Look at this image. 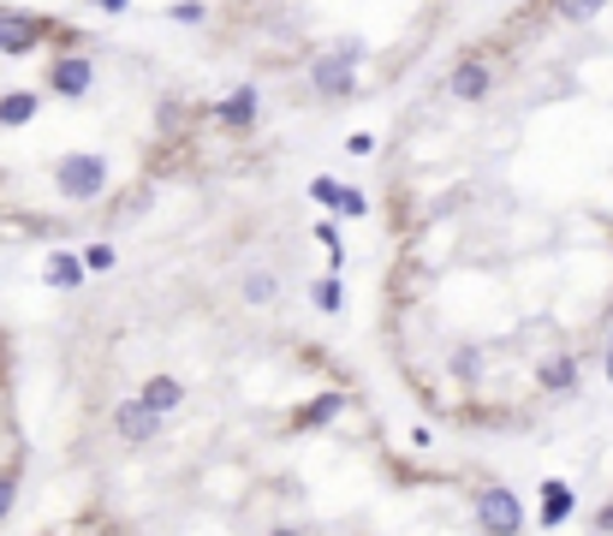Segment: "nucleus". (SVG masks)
Here are the masks:
<instances>
[{
  "instance_id": "1a4fd4ad",
  "label": "nucleus",
  "mask_w": 613,
  "mask_h": 536,
  "mask_svg": "<svg viewBox=\"0 0 613 536\" xmlns=\"http://www.w3.org/2000/svg\"><path fill=\"white\" fill-rule=\"evenodd\" d=\"M536 495H543V506H536V525H543V530H560L566 518L578 513V489L566 483V477H548V483L536 489Z\"/></svg>"
},
{
  "instance_id": "39448f33",
  "label": "nucleus",
  "mask_w": 613,
  "mask_h": 536,
  "mask_svg": "<svg viewBox=\"0 0 613 536\" xmlns=\"http://www.w3.org/2000/svg\"><path fill=\"white\" fill-rule=\"evenodd\" d=\"M471 513H477V530L483 536H524V501L501 483V477H489V483L471 489Z\"/></svg>"
},
{
  "instance_id": "f3484780",
  "label": "nucleus",
  "mask_w": 613,
  "mask_h": 536,
  "mask_svg": "<svg viewBox=\"0 0 613 536\" xmlns=\"http://www.w3.org/2000/svg\"><path fill=\"white\" fill-rule=\"evenodd\" d=\"M310 298H316V310L340 316V310H346V286H340V274H322V281L310 286Z\"/></svg>"
},
{
  "instance_id": "2eb2a0df",
  "label": "nucleus",
  "mask_w": 613,
  "mask_h": 536,
  "mask_svg": "<svg viewBox=\"0 0 613 536\" xmlns=\"http://www.w3.org/2000/svg\"><path fill=\"white\" fill-rule=\"evenodd\" d=\"M543 7L554 12V19H566V24H590V19L607 12V0H543Z\"/></svg>"
},
{
  "instance_id": "f03ea898",
  "label": "nucleus",
  "mask_w": 613,
  "mask_h": 536,
  "mask_svg": "<svg viewBox=\"0 0 613 536\" xmlns=\"http://www.w3.org/2000/svg\"><path fill=\"white\" fill-rule=\"evenodd\" d=\"M113 185V167L101 150H66L54 155V192H61V203H78V209H90V203L108 197Z\"/></svg>"
},
{
  "instance_id": "393cba45",
  "label": "nucleus",
  "mask_w": 613,
  "mask_h": 536,
  "mask_svg": "<svg viewBox=\"0 0 613 536\" xmlns=\"http://www.w3.org/2000/svg\"><path fill=\"white\" fill-rule=\"evenodd\" d=\"M346 150H352V155H370L375 138H370V132H352V143H346Z\"/></svg>"
},
{
  "instance_id": "6e6552de",
  "label": "nucleus",
  "mask_w": 613,
  "mask_h": 536,
  "mask_svg": "<svg viewBox=\"0 0 613 536\" xmlns=\"http://www.w3.org/2000/svg\"><path fill=\"white\" fill-rule=\"evenodd\" d=\"M209 120H215V125H227V132H251V125L262 120V96H256V84H239V90H232L227 101H215Z\"/></svg>"
},
{
  "instance_id": "bb28decb",
  "label": "nucleus",
  "mask_w": 613,
  "mask_h": 536,
  "mask_svg": "<svg viewBox=\"0 0 613 536\" xmlns=\"http://www.w3.org/2000/svg\"><path fill=\"white\" fill-rule=\"evenodd\" d=\"M96 7H101V12H125V0H96Z\"/></svg>"
},
{
  "instance_id": "a211bd4d",
  "label": "nucleus",
  "mask_w": 613,
  "mask_h": 536,
  "mask_svg": "<svg viewBox=\"0 0 613 536\" xmlns=\"http://www.w3.org/2000/svg\"><path fill=\"white\" fill-rule=\"evenodd\" d=\"M447 370L459 375V382H477V375H483V352H477V346H452Z\"/></svg>"
},
{
  "instance_id": "5701e85b",
  "label": "nucleus",
  "mask_w": 613,
  "mask_h": 536,
  "mask_svg": "<svg viewBox=\"0 0 613 536\" xmlns=\"http://www.w3.org/2000/svg\"><path fill=\"white\" fill-rule=\"evenodd\" d=\"M333 215H346V221H358V215H370V197H363L358 185H340V203H333Z\"/></svg>"
},
{
  "instance_id": "4468645a",
  "label": "nucleus",
  "mask_w": 613,
  "mask_h": 536,
  "mask_svg": "<svg viewBox=\"0 0 613 536\" xmlns=\"http://www.w3.org/2000/svg\"><path fill=\"white\" fill-rule=\"evenodd\" d=\"M36 108H42V96H36V90H12V96H0V125H31V120H36Z\"/></svg>"
},
{
  "instance_id": "7ed1b4c3",
  "label": "nucleus",
  "mask_w": 613,
  "mask_h": 536,
  "mask_svg": "<svg viewBox=\"0 0 613 536\" xmlns=\"http://www.w3.org/2000/svg\"><path fill=\"white\" fill-rule=\"evenodd\" d=\"M42 90L61 96V101H84V96L96 90V48L78 31H72L61 48L48 54V66H42Z\"/></svg>"
},
{
  "instance_id": "f257e3e1",
  "label": "nucleus",
  "mask_w": 613,
  "mask_h": 536,
  "mask_svg": "<svg viewBox=\"0 0 613 536\" xmlns=\"http://www.w3.org/2000/svg\"><path fill=\"white\" fill-rule=\"evenodd\" d=\"M72 36V24L48 19L31 7H0V61H31L36 48H61Z\"/></svg>"
},
{
  "instance_id": "9d476101",
  "label": "nucleus",
  "mask_w": 613,
  "mask_h": 536,
  "mask_svg": "<svg viewBox=\"0 0 613 536\" xmlns=\"http://www.w3.org/2000/svg\"><path fill=\"white\" fill-rule=\"evenodd\" d=\"M536 387L554 400H566V394H578V358L572 352H548L543 364H536Z\"/></svg>"
},
{
  "instance_id": "20e7f679",
  "label": "nucleus",
  "mask_w": 613,
  "mask_h": 536,
  "mask_svg": "<svg viewBox=\"0 0 613 536\" xmlns=\"http://www.w3.org/2000/svg\"><path fill=\"white\" fill-rule=\"evenodd\" d=\"M358 61H363V42H333V48H322L304 66V78H310V90L322 101H346L358 96Z\"/></svg>"
},
{
  "instance_id": "9b49d317",
  "label": "nucleus",
  "mask_w": 613,
  "mask_h": 536,
  "mask_svg": "<svg viewBox=\"0 0 613 536\" xmlns=\"http://www.w3.org/2000/svg\"><path fill=\"white\" fill-rule=\"evenodd\" d=\"M84 274H90L84 251H48V256H42V281H48V286H66V293H78Z\"/></svg>"
},
{
  "instance_id": "0eeeda50",
  "label": "nucleus",
  "mask_w": 613,
  "mask_h": 536,
  "mask_svg": "<svg viewBox=\"0 0 613 536\" xmlns=\"http://www.w3.org/2000/svg\"><path fill=\"white\" fill-rule=\"evenodd\" d=\"M108 424H113V436H120L125 447H150V441H162V424H167V417H155L138 394H125V400L108 412Z\"/></svg>"
},
{
  "instance_id": "412c9836",
  "label": "nucleus",
  "mask_w": 613,
  "mask_h": 536,
  "mask_svg": "<svg viewBox=\"0 0 613 536\" xmlns=\"http://www.w3.org/2000/svg\"><path fill=\"white\" fill-rule=\"evenodd\" d=\"M84 263H90V274H113V263H120V251H113L108 239H96V244H84Z\"/></svg>"
},
{
  "instance_id": "cd10ccee",
  "label": "nucleus",
  "mask_w": 613,
  "mask_h": 536,
  "mask_svg": "<svg viewBox=\"0 0 613 536\" xmlns=\"http://www.w3.org/2000/svg\"><path fill=\"white\" fill-rule=\"evenodd\" d=\"M269 536H304V530H298V525H274Z\"/></svg>"
},
{
  "instance_id": "a878e982",
  "label": "nucleus",
  "mask_w": 613,
  "mask_h": 536,
  "mask_svg": "<svg viewBox=\"0 0 613 536\" xmlns=\"http://www.w3.org/2000/svg\"><path fill=\"white\" fill-rule=\"evenodd\" d=\"M595 530H602V536H613V501L602 506V513H595Z\"/></svg>"
},
{
  "instance_id": "ddd939ff",
  "label": "nucleus",
  "mask_w": 613,
  "mask_h": 536,
  "mask_svg": "<svg viewBox=\"0 0 613 536\" xmlns=\"http://www.w3.org/2000/svg\"><path fill=\"white\" fill-rule=\"evenodd\" d=\"M340 412H346V394H340V387H328V394H316L310 405H298V412H292V429H328Z\"/></svg>"
},
{
  "instance_id": "4be33fe9",
  "label": "nucleus",
  "mask_w": 613,
  "mask_h": 536,
  "mask_svg": "<svg viewBox=\"0 0 613 536\" xmlns=\"http://www.w3.org/2000/svg\"><path fill=\"white\" fill-rule=\"evenodd\" d=\"M167 19H173V24H185V31H197V24L209 19V7H202V0H173Z\"/></svg>"
},
{
  "instance_id": "b1692460",
  "label": "nucleus",
  "mask_w": 613,
  "mask_h": 536,
  "mask_svg": "<svg viewBox=\"0 0 613 536\" xmlns=\"http://www.w3.org/2000/svg\"><path fill=\"white\" fill-rule=\"evenodd\" d=\"M310 197L322 203V209H333V203H340V179H328V173H316V179H310Z\"/></svg>"
},
{
  "instance_id": "f8f14e48",
  "label": "nucleus",
  "mask_w": 613,
  "mask_h": 536,
  "mask_svg": "<svg viewBox=\"0 0 613 536\" xmlns=\"http://www.w3.org/2000/svg\"><path fill=\"white\" fill-rule=\"evenodd\" d=\"M138 400L150 405L155 417H173V412L185 405V382H179V375H167V370H162V375H150V382L138 387Z\"/></svg>"
},
{
  "instance_id": "dca6fc26",
  "label": "nucleus",
  "mask_w": 613,
  "mask_h": 536,
  "mask_svg": "<svg viewBox=\"0 0 613 536\" xmlns=\"http://www.w3.org/2000/svg\"><path fill=\"white\" fill-rule=\"evenodd\" d=\"M244 298H251L256 310H262V304H274V298H281V274H274V269H251V274H244Z\"/></svg>"
},
{
  "instance_id": "423d86ee",
  "label": "nucleus",
  "mask_w": 613,
  "mask_h": 536,
  "mask_svg": "<svg viewBox=\"0 0 613 536\" xmlns=\"http://www.w3.org/2000/svg\"><path fill=\"white\" fill-rule=\"evenodd\" d=\"M494 84H501V72H494L483 54H459V61H452V72L441 78V96L459 101V108H477V101L494 96Z\"/></svg>"
},
{
  "instance_id": "aec40b11",
  "label": "nucleus",
  "mask_w": 613,
  "mask_h": 536,
  "mask_svg": "<svg viewBox=\"0 0 613 536\" xmlns=\"http://www.w3.org/2000/svg\"><path fill=\"white\" fill-rule=\"evenodd\" d=\"M12 513H19V466L0 471V525H7Z\"/></svg>"
},
{
  "instance_id": "6ab92c4d",
  "label": "nucleus",
  "mask_w": 613,
  "mask_h": 536,
  "mask_svg": "<svg viewBox=\"0 0 613 536\" xmlns=\"http://www.w3.org/2000/svg\"><path fill=\"white\" fill-rule=\"evenodd\" d=\"M179 125H185V101L167 96L162 108H155V132H162V138H179Z\"/></svg>"
}]
</instances>
